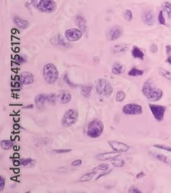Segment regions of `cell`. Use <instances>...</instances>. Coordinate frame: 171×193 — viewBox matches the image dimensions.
Instances as JSON below:
<instances>
[{"mask_svg":"<svg viewBox=\"0 0 171 193\" xmlns=\"http://www.w3.org/2000/svg\"><path fill=\"white\" fill-rule=\"evenodd\" d=\"M14 157H15V158H19V155L18 153H15V155H14Z\"/></svg>","mask_w":171,"mask_h":193,"instance_id":"50","label":"cell"},{"mask_svg":"<svg viewBox=\"0 0 171 193\" xmlns=\"http://www.w3.org/2000/svg\"><path fill=\"white\" fill-rule=\"evenodd\" d=\"M43 77L48 84H54L58 79V70L54 64L47 63L43 68Z\"/></svg>","mask_w":171,"mask_h":193,"instance_id":"3","label":"cell"},{"mask_svg":"<svg viewBox=\"0 0 171 193\" xmlns=\"http://www.w3.org/2000/svg\"><path fill=\"white\" fill-rule=\"evenodd\" d=\"M20 128V126L19 125V124H15L14 125V129H16V130H17V129H19Z\"/></svg>","mask_w":171,"mask_h":193,"instance_id":"48","label":"cell"},{"mask_svg":"<svg viewBox=\"0 0 171 193\" xmlns=\"http://www.w3.org/2000/svg\"><path fill=\"white\" fill-rule=\"evenodd\" d=\"M34 8L41 13H51L57 8V4L54 0H31Z\"/></svg>","mask_w":171,"mask_h":193,"instance_id":"2","label":"cell"},{"mask_svg":"<svg viewBox=\"0 0 171 193\" xmlns=\"http://www.w3.org/2000/svg\"><path fill=\"white\" fill-rule=\"evenodd\" d=\"M45 101H47L46 95L44 94H38L36 97V98H35V103H36V106L38 109H43Z\"/></svg>","mask_w":171,"mask_h":193,"instance_id":"18","label":"cell"},{"mask_svg":"<svg viewBox=\"0 0 171 193\" xmlns=\"http://www.w3.org/2000/svg\"><path fill=\"white\" fill-rule=\"evenodd\" d=\"M71 151V149H61V150H54L51 153L58 154V153H69Z\"/></svg>","mask_w":171,"mask_h":193,"instance_id":"37","label":"cell"},{"mask_svg":"<svg viewBox=\"0 0 171 193\" xmlns=\"http://www.w3.org/2000/svg\"><path fill=\"white\" fill-rule=\"evenodd\" d=\"M124 17L128 22H131L133 19V15L130 9H127L124 13Z\"/></svg>","mask_w":171,"mask_h":193,"instance_id":"31","label":"cell"},{"mask_svg":"<svg viewBox=\"0 0 171 193\" xmlns=\"http://www.w3.org/2000/svg\"><path fill=\"white\" fill-rule=\"evenodd\" d=\"M34 162V161L32 159H22L21 160V164L24 166H26L27 165L32 164Z\"/></svg>","mask_w":171,"mask_h":193,"instance_id":"33","label":"cell"},{"mask_svg":"<svg viewBox=\"0 0 171 193\" xmlns=\"http://www.w3.org/2000/svg\"><path fill=\"white\" fill-rule=\"evenodd\" d=\"M170 52H171V45H167V46H166V52H167V54H169Z\"/></svg>","mask_w":171,"mask_h":193,"instance_id":"44","label":"cell"},{"mask_svg":"<svg viewBox=\"0 0 171 193\" xmlns=\"http://www.w3.org/2000/svg\"><path fill=\"white\" fill-rule=\"evenodd\" d=\"M1 146L4 150H10L14 146V142L11 140H2L1 141Z\"/></svg>","mask_w":171,"mask_h":193,"instance_id":"23","label":"cell"},{"mask_svg":"<svg viewBox=\"0 0 171 193\" xmlns=\"http://www.w3.org/2000/svg\"><path fill=\"white\" fill-rule=\"evenodd\" d=\"M58 96L54 93H50L46 95V100L49 103H50L53 105H55L56 103Z\"/></svg>","mask_w":171,"mask_h":193,"instance_id":"24","label":"cell"},{"mask_svg":"<svg viewBox=\"0 0 171 193\" xmlns=\"http://www.w3.org/2000/svg\"><path fill=\"white\" fill-rule=\"evenodd\" d=\"M125 66L123 65L121 63H115L114 65H112V72L113 74L116 75L121 74L125 72Z\"/></svg>","mask_w":171,"mask_h":193,"instance_id":"20","label":"cell"},{"mask_svg":"<svg viewBox=\"0 0 171 193\" xmlns=\"http://www.w3.org/2000/svg\"><path fill=\"white\" fill-rule=\"evenodd\" d=\"M14 149H15V150H19V146H14Z\"/></svg>","mask_w":171,"mask_h":193,"instance_id":"51","label":"cell"},{"mask_svg":"<svg viewBox=\"0 0 171 193\" xmlns=\"http://www.w3.org/2000/svg\"><path fill=\"white\" fill-rule=\"evenodd\" d=\"M57 43H58V45H63V46H66V45H67V43H66V42L64 41V40L63 39V38H61V37H58Z\"/></svg>","mask_w":171,"mask_h":193,"instance_id":"39","label":"cell"},{"mask_svg":"<svg viewBox=\"0 0 171 193\" xmlns=\"http://www.w3.org/2000/svg\"><path fill=\"white\" fill-rule=\"evenodd\" d=\"M96 90L100 96L109 98L113 92V87L108 80L101 79L97 80Z\"/></svg>","mask_w":171,"mask_h":193,"instance_id":"5","label":"cell"},{"mask_svg":"<svg viewBox=\"0 0 171 193\" xmlns=\"http://www.w3.org/2000/svg\"><path fill=\"white\" fill-rule=\"evenodd\" d=\"M109 166H108V164H99L98 166L97 167V169L99 170H107Z\"/></svg>","mask_w":171,"mask_h":193,"instance_id":"38","label":"cell"},{"mask_svg":"<svg viewBox=\"0 0 171 193\" xmlns=\"http://www.w3.org/2000/svg\"><path fill=\"white\" fill-rule=\"evenodd\" d=\"M64 82H65V83H67L69 86H71V87H78V85H75V84H73V83H71V81H70V80L69 79V77L67 76V74H65V76H64Z\"/></svg>","mask_w":171,"mask_h":193,"instance_id":"36","label":"cell"},{"mask_svg":"<svg viewBox=\"0 0 171 193\" xmlns=\"http://www.w3.org/2000/svg\"><path fill=\"white\" fill-rule=\"evenodd\" d=\"M14 173H19V169H14Z\"/></svg>","mask_w":171,"mask_h":193,"instance_id":"53","label":"cell"},{"mask_svg":"<svg viewBox=\"0 0 171 193\" xmlns=\"http://www.w3.org/2000/svg\"><path fill=\"white\" fill-rule=\"evenodd\" d=\"M154 147H155V148L159 149L165 150H167V151L171 152V147L170 146L161 145H154Z\"/></svg>","mask_w":171,"mask_h":193,"instance_id":"35","label":"cell"},{"mask_svg":"<svg viewBox=\"0 0 171 193\" xmlns=\"http://www.w3.org/2000/svg\"><path fill=\"white\" fill-rule=\"evenodd\" d=\"M25 109H28V108H33V105L31 104V105H29V106H27V107H24Z\"/></svg>","mask_w":171,"mask_h":193,"instance_id":"52","label":"cell"},{"mask_svg":"<svg viewBox=\"0 0 171 193\" xmlns=\"http://www.w3.org/2000/svg\"><path fill=\"white\" fill-rule=\"evenodd\" d=\"M78 118V112L75 109L68 110L62 119V124L66 127L74 124Z\"/></svg>","mask_w":171,"mask_h":193,"instance_id":"6","label":"cell"},{"mask_svg":"<svg viewBox=\"0 0 171 193\" xmlns=\"http://www.w3.org/2000/svg\"><path fill=\"white\" fill-rule=\"evenodd\" d=\"M163 8L164 10V11L166 12L168 16L171 18V3L169 2H165L164 3Z\"/></svg>","mask_w":171,"mask_h":193,"instance_id":"29","label":"cell"},{"mask_svg":"<svg viewBox=\"0 0 171 193\" xmlns=\"http://www.w3.org/2000/svg\"><path fill=\"white\" fill-rule=\"evenodd\" d=\"M103 128V122L98 119H95L89 122L87 129V135L90 138H99L102 134Z\"/></svg>","mask_w":171,"mask_h":193,"instance_id":"4","label":"cell"},{"mask_svg":"<svg viewBox=\"0 0 171 193\" xmlns=\"http://www.w3.org/2000/svg\"><path fill=\"white\" fill-rule=\"evenodd\" d=\"M150 109H151L153 116L158 121H162L164 116V113L166 111V107L164 106H159V105L155 104H149Z\"/></svg>","mask_w":171,"mask_h":193,"instance_id":"8","label":"cell"},{"mask_svg":"<svg viewBox=\"0 0 171 193\" xmlns=\"http://www.w3.org/2000/svg\"><path fill=\"white\" fill-rule=\"evenodd\" d=\"M58 99L61 104H67L71 100V94L67 89H62L58 94Z\"/></svg>","mask_w":171,"mask_h":193,"instance_id":"13","label":"cell"},{"mask_svg":"<svg viewBox=\"0 0 171 193\" xmlns=\"http://www.w3.org/2000/svg\"><path fill=\"white\" fill-rule=\"evenodd\" d=\"M123 34V30L120 27L115 26L107 31V38L110 41L116 40L117 38H120Z\"/></svg>","mask_w":171,"mask_h":193,"instance_id":"10","label":"cell"},{"mask_svg":"<svg viewBox=\"0 0 171 193\" xmlns=\"http://www.w3.org/2000/svg\"><path fill=\"white\" fill-rule=\"evenodd\" d=\"M142 20L146 25L151 26H153L155 23V16L153 12L147 10V11H145L143 13L142 15Z\"/></svg>","mask_w":171,"mask_h":193,"instance_id":"12","label":"cell"},{"mask_svg":"<svg viewBox=\"0 0 171 193\" xmlns=\"http://www.w3.org/2000/svg\"><path fill=\"white\" fill-rule=\"evenodd\" d=\"M158 22L160 24H162V25H166V20H165L164 17L163 12L162 11V10L161 11H159V13Z\"/></svg>","mask_w":171,"mask_h":193,"instance_id":"34","label":"cell"},{"mask_svg":"<svg viewBox=\"0 0 171 193\" xmlns=\"http://www.w3.org/2000/svg\"><path fill=\"white\" fill-rule=\"evenodd\" d=\"M112 164L116 167H122L125 165V161L123 160H113Z\"/></svg>","mask_w":171,"mask_h":193,"instance_id":"32","label":"cell"},{"mask_svg":"<svg viewBox=\"0 0 171 193\" xmlns=\"http://www.w3.org/2000/svg\"><path fill=\"white\" fill-rule=\"evenodd\" d=\"M123 112L126 115H140L142 114V108L137 104H127L123 107Z\"/></svg>","mask_w":171,"mask_h":193,"instance_id":"7","label":"cell"},{"mask_svg":"<svg viewBox=\"0 0 171 193\" xmlns=\"http://www.w3.org/2000/svg\"><path fill=\"white\" fill-rule=\"evenodd\" d=\"M93 87L90 85H84L82 86L81 88V94L83 97L88 98L91 96Z\"/></svg>","mask_w":171,"mask_h":193,"instance_id":"21","label":"cell"},{"mask_svg":"<svg viewBox=\"0 0 171 193\" xmlns=\"http://www.w3.org/2000/svg\"><path fill=\"white\" fill-rule=\"evenodd\" d=\"M111 170H110L109 172H106V173H104L103 174H101V175H99V176L98 177H97V180H98V179H99L100 177H103V175H107V174H108V173H110V172H111Z\"/></svg>","mask_w":171,"mask_h":193,"instance_id":"46","label":"cell"},{"mask_svg":"<svg viewBox=\"0 0 171 193\" xmlns=\"http://www.w3.org/2000/svg\"><path fill=\"white\" fill-rule=\"evenodd\" d=\"M13 164H14V165H15V166H18L21 164V161H19L18 160H15V161H14Z\"/></svg>","mask_w":171,"mask_h":193,"instance_id":"45","label":"cell"},{"mask_svg":"<svg viewBox=\"0 0 171 193\" xmlns=\"http://www.w3.org/2000/svg\"><path fill=\"white\" fill-rule=\"evenodd\" d=\"M129 192H136V193H140L141 192V191L139 190L138 188H134V187L131 188L130 190H129Z\"/></svg>","mask_w":171,"mask_h":193,"instance_id":"43","label":"cell"},{"mask_svg":"<svg viewBox=\"0 0 171 193\" xmlns=\"http://www.w3.org/2000/svg\"><path fill=\"white\" fill-rule=\"evenodd\" d=\"M119 156L120 154L117 151H116V152H110V153L99 154V155H97L96 156V158L100 161H106V160L116 159L117 157Z\"/></svg>","mask_w":171,"mask_h":193,"instance_id":"16","label":"cell"},{"mask_svg":"<svg viewBox=\"0 0 171 193\" xmlns=\"http://www.w3.org/2000/svg\"><path fill=\"white\" fill-rule=\"evenodd\" d=\"M142 92L146 98L151 102H156L161 99L163 96L162 89L157 88L150 81H146L142 87Z\"/></svg>","mask_w":171,"mask_h":193,"instance_id":"1","label":"cell"},{"mask_svg":"<svg viewBox=\"0 0 171 193\" xmlns=\"http://www.w3.org/2000/svg\"><path fill=\"white\" fill-rule=\"evenodd\" d=\"M75 23L79 29L82 31V33H86L88 31V26H87L86 20L82 15H77L75 17Z\"/></svg>","mask_w":171,"mask_h":193,"instance_id":"14","label":"cell"},{"mask_svg":"<svg viewBox=\"0 0 171 193\" xmlns=\"http://www.w3.org/2000/svg\"><path fill=\"white\" fill-rule=\"evenodd\" d=\"M14 22L16 25L21 29H26L30 26V23L26 20H24L18 16L14 17Z\"/></svg>","mask_w":171,"mask_h":193,"instance_id":"19","label":"cell"},{"mask_svg":"<svg viewBox=\"0 0 171 193\" xmlns=\"http://www.w3.org/2000/svg\"><path fill=\"white\" fill-rule=\"evenodd\" d=\"M159 74L162 76L163 77H164L165 79H166L167 80H170L171 81V73L168 71V70H166L164 68H159Z\"/></svg>","mask_w":171,"mask_h":193,"instance_id":"26","label":"cell"},{"mask_svg":"<svg viewBox=\"0 0 171 193\" xmlns=\"http://www.w3.org/2000/svg\"><path fill=\"white\" fill-rule=\"evenodd\" d=\"M20 82L23 85H30L34 82V76L32 73L29 72H24L20 75Z\"/></svg>","mask_w":171,"mask_h":193,"instance_id":"15","label":"cell"},{"mask_svg":"<svg viewBox=\"0 0 171 193\" xmlns=\"http://www.w3.org/2000/svg\"><path fill=\"white\" fill-rule=\"evenodd\" d=\"M82 31L77 28H70L65 31V37L69 41H76L82 37Z\"/></svg>","mask_w":171,"mask_h":193,"instance_id":"9","label":"cell"},{"mask_svg":"<svg viewBox=\"0 0 171 193\" xmlns=\"http://www.w3.org/2000/svg\"><path fill=\"white\" fill-rule=\"evenodd\" d=\"M143 176H145V174H144V173H142V172H141V173H140V174H138V175H137V177H137L138 179H139V178H141V177H142Z\"/></svg>","mask_w":171,"mask_h":193,"instance_id":"47","label":"cell"},{"mask_svg":"<svg viewBox=\"0 0 171 193\" xmlns=\"http://www.w3.org/2000/svg\"><path fill=\"white\" fill-rule=\"evenodd\" d=\"M166 61L168 62L169 64L171 65V57H169L168 58V59H167V61Z\"/></svg>","mask_w":171,"mask_h":193,"instance_id":"49","label":"cell"},{"mask_svg":"<svg viewBox=\"0 0 171 193\" xmlns=\"http://www.w3.org/2000/svg\"><path fill=\"white\" fill-rule=\"evenodd\" d=\"M129 48V45L127 44H119L116 45L112 49L111 53L113 54H124L127 52Z\"/></svg>","mask_w":171,"mask_h":193,"instance_id":"17","label":"cell"},{"mask_svg":"<svg viewBox=\"0 0 171 193\" xmlns=\"http://www.w3.org/2000/svg\"><path fill=\"white\" fill-rule=\"evenodd\" d=\"M5 185V181H4V179L2 177V176L0 177V190L2 191V190L4 188Z\"/></svg>","mask_w":171,"mask_h":193,"instance_id":"42","label":"cell"},{"mask_svg":"<svg viewBox=\"0 0 171 193\" xmlns=\"http://www.w3.org/2000/svg\"><path fill=\"white\" fill-rule=\"evenodd\" d=\"M150 51H151L152 53H156L158 52V46L155 44H153L150 47Z\"/></svg>","mask_w":171,"mask_h":193,"instance_id":"41","label":"cell"},{"mask_svg":"<svg viewBox=\"0 0 171 193\" xmlns=\"http://www.w3.org/2000/svg\"><path fill=\"white\" fill-rule=\"evenodd\" d=\"M126 95H125V93L123 91H119V92H117L116 96V100L117 102H122L125 100Z\"/></svg>","mask_w":171,"mask_h":193,"instance_id":"30","label":"cell"},{"mask_svg":"<svg viewBox=\"0 0 171 193\" xmlns=\"http://www.w3.org/2000/svg\"><path fill=\"white\" fill-rule=\"evenodd\" d=\"M132 55H133L134 57L140 58L141 59V60L144 59V56H145L144 53H143L140 49L138 48L137 46H134L133 48V50H132Z\"/></svg>","mask_w":171,"mask_h":193,"instance_id":"22","label":"cell"},{"mask_svg":"<svg viewBox=\"0 0 171 193\" xmlns=\"http://www.w3.org/2000/svg\"><path fill=\"white\" fill-rule=\"evenodd\" d=\"M110 146L112 147L115 151L117 152H127L130 149V146L128 145H125L124 143H122L120 142H116V141H109Z\"/></svg>","mask_w":171,"mask_h":193,"instance_id":"11","label":"cell"},{"mask_svg":"<svg viewBox=\"0 0 171 193\" xmlns=\"http://www.w3.org/2000/svg\"><path fill=\"white\" fill-rule=\"evenodd\" d=\"M143 74H144V72H143L142 70H140L136 68H133L129 72L128 74L131 76H138L143 75Z\"/></svg>","mask_w":171,"mask_h":193,"instance_id":"28","label":"cell"},{"mask_svg":"<svg viewBox=\"0 0 171 193\" xmlns=\"http://www.w3.org/2000/svg\"><path fill=\"white\" fill-rule=\"evenodd\" d=\"M151 155L153 157H154L155 158H156L157 160H158L159 161H163V162H165V163H167L168 162V158H167V157L162 155V154H160V153H151Z\"/></svg>","mask_w":171,"mask_h":193,"instance_id":"27","label":"cell"},{"mask_svg":"<svg viewBox=\"0 0 171 193\" xmlns=\"http://www.w3.org/2000/svg\"><path fill=\"white\" fill-rule=\"evenodd\" d=\"M96 175L95 172H91V173H87L86 175H83V176H82L79 179V181L83 182V181H88L92 180V179L95 177V175Z\"/></svg>","mask_w":171,"mask_h":193,"instance_id":"25","label":"cell"},{"mask_svg":"<svg viewBox=\"0 0 171 193\" xmlns=\"http://www.w3.org/2000/svg\"><path fill=\"white\" fill-rule=\"evenodd\" d=\"M82 161L81 160H76L74 161H73L71 164V166H80V165L82 164Z\"/></svg>","mask_w":171,"mask_h":193,"instance_id":"40","label":"cell"}]
</instances>
